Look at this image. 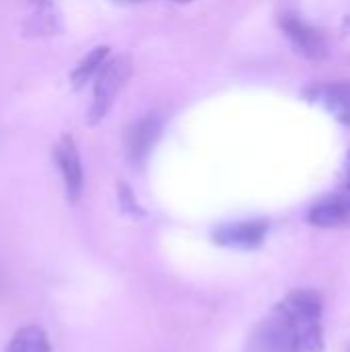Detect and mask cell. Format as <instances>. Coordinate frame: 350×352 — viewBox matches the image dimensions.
I'll use <instances>...</instances> for the list:
<instances>
[{
  "mask_svg": "<svg viewBox=\"0 0 350 352\" xmlns=\"http://www.w3.org/2000/svg\"><path fill=\"white\" fill-rule=\"evenodd\" d=\"M254 352L322 351V299L314 291L291 293L252 336Z\"/></svg>",
  "mask_w": 350,
  "mask_h": 352,
  "instance_id": "6da1fadb",
  "label": "cell"
},
{
  "mask_svg": "<svg viewBox=\"0 0 350 352\" xmlns=\"http://www.w3.org/2000/svg\"><path fill=\"white\" fill-rule=\"evenodd\" d=\"M130 72H132V62H130L128 56L107 60V64L101 68V72L97 74V80H95L93 103H91L89 118H87L89 126H95L105 118V113L109 111L116 95L126 85Z\"/></svg>",
  "mask_w": 350,
  "mask_h": 352,
  "instance_id": "7a4b0ae2",
  "label": "cell"
},
{
  "mask_svg": "<svg viewBox=\"0 0 350 352\" xmlns=\"http://www.w3.org/2000/svg\"><path fill=\"white\" fill-rule=\"evenodd\" d=\"M52 157H54V163H56L58 171L62 173L68 200L76 202L80 198V194H83L85 175H83V163H80V155H78L74 138L70 134H64L54 144Z\"/></svg>",
  "mask_w": 350,
  "mask_h": 352,
  "instance_id": "3957f363",
  "label": "cell"
},
{
  "mask_svg": "<svg viewBox=\"0 0 350 352\" xmlns=\"http://www.w3.org/2000/svg\"><path fill=\"white\" fill-rule=\"evenodd\" d=\"M309 223L324 229L334 227H349L350 225V182L334 194L326 196L320 202H316L309 210Z\"/></svg>",
  "mask_w": 350,
  "mask_h": 352,
  "instance_id": "277c9868",
  "label": "cell"
},
{
  "mask_svg": "<svg viewBox=\"0 0 350 352\" xmlns=\"http://www.w3.org/2000/svg\"><path fill=\"white\" fill-rule=\"evenodd\" d=\"M281 27L285 29V33L289 35L297 52H301L303 56L311 60H320L326 54V41L322 33L314 29L311 25H307L303 19H299L297 14L285 12L281 16Z\"/></svg>",
  "mask_w": 350,
  "mask_h": 352,
  "instance_id": "5b68a950",
  "label": "cell"
},
{
  "mask_svg": "<svg viewBox=\"0 0 350 352\" xmlns=\"http://www.w3.org/2000/svg\"><path fill=\"white\" fill-rule=\"evenodd\" d=\"M268 231L266 221H241L233 225H223L215 231V241L229 248H258Z\"/></svg>",
  "mask_w": 350,
  "mask_h": 352,
  "instance_id": "8992f818",
  "label": "cell"
},
{
  "mask_svg": "<svg viewBox=\"0 0 350 352\" xmlns=\"http://www.w3.org/2000/svg\"><path fill=\"white\" fill-rule=\"evenodd\" d=\"M161 134V122L155 116H149L144 120H138L126 136V148H128V157L134 163H140L149 157V153L153 151L155 142L159 140Z\"/></svg>",
  "mask_w": 350,
  "mask_h": 352,
  "instance_id": "52a82bcc",
  "label": "cell"
},
{
  "mask_svg": "<svg viewBox=\"0 0 350 352\" xmlns=\"http://www.w3.org/2000/svg\"><path fill=\"white\" fill-rule=\"evenodd\" d=\"M62 29L60 14L50 2H41L35 6V12L25 21L23 25V35L27 37H47L56 35Z\"/></svg>",
  "mask_w": 350,
  "mask_h": 352,
  "instance_id": "ba28073f",
  "label": "cell"
},
{
  "mask_svg": "<svg viewBox=\"0 0 350 352\" xmlns=\"http://www.w3.org/2000/svg\"><path fill=\"white\" fill-rule=\"evenodd\" d=\"M324 107L342 124L350 126V82H334L318 89Z\"/></svg>",
  "mask_w": 350,
  "mask_h": 352,
  "instance_id": "9c48e42d",
  "label": "cell"
},
{
  "mask_svg": "<svg viewBox=\"0 0 350 352\" xmlns=\"http://www.w3.org/2000/svg\"><path fill=\"white\" fill-rule=\"evenodd\" d=\"M109 58V47L107 45H99L95 50H91L70 72V82L72 89H83L93 76H97L101 72V68L107 64Z\"/></svg>",
  "mask_w": 350,
  "mask_h": 352,
  "instance_id": "30bf717a",
  "label": "cell"
},
{
  "mask_svg": "<svg viewBox=\"0 0 350 352\" xmlns=\"http://www.w3.org/2000/svg\"><path fill=\"white\" fill-rule=\"evenodd\" d=\"M6 352H52V344L39 326H23L10 338Z\"/></svg>",
  "mask_w": 350,
  "mask_h": 352,
  "instance_id": "8fae6325",
  "label": "cell"
},
{
  "mask_svg": "<svg viewBox=\"0 0 350 352\" xmlns=\"http://www.w3.org/2000/svg\"><path fill=\"white\" fill-rule=\"evenodd\" d=\"M113 2H120V4H138V2H146V0H113Z\"/></svg>",
  "mask_w": 350,
  "mask_h": 352,
  "instance_id": "7c38bea8",
  "label": "cell"
},
{
  "mask_svg": "<svg viewBox=\"0 0 350 352\" xmlns=\"http://www.w3.org/2000/svg\"><path fill=\"white\" fill-rule=\"evenodd\" d=\"M347 173H349V182H350V153H349V157H347Z\"/></svg>",
  "mask_w": 350,
  "mask_h": 352,
  "instance_id": "4fadbf2b",
  "label": "cell"
},
{
  "mask_svg": "<svg viewBox=\"0 0 350 352\" xmlns=\"http://www.w3.org/2000/svg\"><path fill=\"white\" fill-rule=\"evenodd\" d=\"M27 2H33V4H41V2H47V0H27Z\"/></svg>",
  "mask_w": 350,
  "mask_h": 352,
  "instance_id": "5bb4252c",
  "label": "cell"
},
{
  "mask_svg": "<svg viewBox=\"0 0 350 352\" xmlns=\"http://www.w3.org/2000/svg\"><path fill=\"white\" fill-rule=\"evenodd\" d=\"M173 2H190V0H173Z\"/></svg>",
  "mask_w": 350,
  "mask_h": 352,
  "instance_id": "9a60e30c",
  "label": "cell"
}]
</instances>
